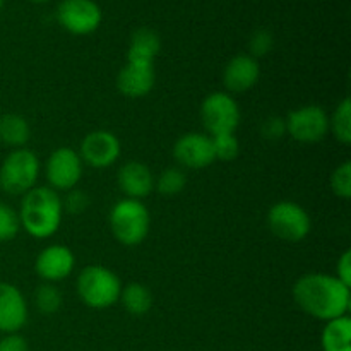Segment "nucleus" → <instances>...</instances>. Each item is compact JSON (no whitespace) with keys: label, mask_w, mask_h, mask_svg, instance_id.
I'll return each instance as SVG.
<instances>
[{"label":"nucleus","mask_w":351,"mask_h":351,"mask_svg":"<svg viewBox=\"0 0 351 351\" xmlns=\"http://www.w3.org/2000/svg\"><path fill=\"white\" fill-rule=\"evenodd\" d=\"M273 34L267 29H257L256 33L250 36L249 40V51L250 57H254L257 60L259 57H264V55L269 53L273 50Z\"/></svg>","instance_id":"obj_28"},{"label":"nucleus","mask_w":351,"mask_h":351,"mask_svg":"<svg viewBox=\"0 0 351 351\" xmlns=\"http://www.w3.org/2000/svg\"><path fill=\"white\" fill-rule=\"evenodd\" d=\"M329 132L341 144L351 143V101L345 98L329 117Z\"/></svg>","instance_id":"obj_22"},{"label":"nucleus","mask_w":351,"mask_h":351,"mask_svg":"<svg viewBox=\"0 0 351 351\" xmlns=\"http://www.w3.org/2000/svg\"><path fill=\"white\" fill-rule=\"evenodd\" d=\"M120 151H122V146L115 134L110 130H93L82 139L79 156L82 163L101 170L117 163Z\"/></svg>","instance_id":"obj_11"},{"label":"nucleus","mask_w":351,"mask_h":351,"mask_svg":"<svg viewBox=\"0 0 351 351\" xmlns=\"http://www.w3.org/2000/svg\"><path fill=\"white\" fill-rule=\"evenodd\" d=\"M259 62L249 53L235 55L223 69V84L228 93H245L259 82Z\"/></svg>","instance_id":"obj_16"},{"label":"nucleus","mask_w":351,"mask_h":351,"mask_svg":"<svg viewBox=\"0 0 351 351\" xmlns=\"http://www.w3.org/2000/svg\"><path fill=\"white\" fill-rule=\"evenodd\" d=\"M88 204H89L88 195L81 191H74V189L69 191L65 201H62L64 209H67V211L72 213V215H79V213H82L86 208H88Z\"/></svg>","instance_id":"obj_29"},{"label":"nucleus","mask_w":351,"mask_h":351,"mask_svg":"<svg viewBox=\"0 0 351 351\" xmlns=\"http://www.w3.org/2000/svg\"><path fill=\"white\" fill-rule=\"evenodd\" d=\"M122 283L112 269L105 266H88L79 273L77 295L88 307L103 311L115 305L120 298Z\"/></svg>","instance_id":"obj_4"},{"label":"nucleus","mask_w":351,"mask_h":351,"mask_svg":"<svg viewBox=\"0 0 351 351\" xmlns=\"http://www.w3.org/2000/svg\"><path fill=\"white\" fill-rule=\"evenodd\" d=\"M261 132H263V136L266 137V139L276 141L287 132V123H285V120L280 119V117H271V119L264 120L263 127H261Z\"/></svg>","instance_id":"obj_30"},{"label":"nucleus","mask_w":351,"mask_h":351,"mask_svg":"<svg viewBox=\"0 0 351 351\" xmlns=\"http://www.w3.org/2000/svg\"><path fill=\"white\" fill-rule=\"evenodd\" d=\"M27 317V302L19 288L10 283H0V332H19L26 326Z\"/></svg>","instance_id":"obj_15"},{"label":"nucleus","mask_w":351,"mask_h":351,"mask_svg":"<svg viewBox=\"0 0 351 351\" xmlns=\"http://www.w3.org/2000/svg\"><path fill=\"white\" fill-rule=\"evenodd\" d=\"M293 300L307 315L328 322L348 315L351 291L336 276L308 273L293 285Z\"/></svg>","instance_id":"obj_1"},{"label":"nucleus","mask_w":351,"mask_h":351,"mask_svg":"<svg viewBox=\"0 0 351 351\" xmlns=\"http://www.w3.org/2000/svg\"><path fill=\"white\" fill-rule=\"evenodd\" d=\"M156 81V71L151 62L127 60L117 75V88L127 98H144Z\"/></svg>","instance_id":"obj_13"},{"label":"nucleus","mask_w":351,"mask_h":351,"mask_svg":"<svg viewBox=\"0 0 351 351\" xmlns=\"http://www.w3.org/2000/svg\"><path fill=\"white\" fill-rule=\"evenodd\" d=\"M82 160L72 147H58L45 163V177L53 191H72L82 177Z\"/></svg>","instance_id":"obj_10"},{"label":"nucleus","mask_w":351,"mask_h":351,"mask_svg":"<svg viewBox=\"0 0 351 351\" xmlns=\"http://www.w3.org/2000/svg\"><path fill=\"white\" fill-rule=\"evenodd\" d=\"M19 223L24 232L38 240L50 239L62 225L60 195L50 187H34L23 195L19 209Z\"/></svg>","instance_id":"obj_2"},{"label":"nucleus","mask_w":351,"mask_h":351,"mask_svg":"<svg viewBox=\"0 0 351 351\" xmlns=\"http://www.w3.org/2000/svg\"><path fill=\"white\" fill-rule=\"evenodd\" d=\"M19 215L12 208L0 202V242L12 240L19 233Z\"/></svg>","instance_id":"obj_26"},{"label":"nucleus","mask_w":351,"mask_h":351,"mask_svg":"<svg viewBox=\"0 0 351 351\" xmlns=\"http://www.w3.org/2000/svg\"><path fill=\"white\" fill-rule=\"evenodd\" d=\"M321 346L322 351H351V319L348 315L326 322Z\"/></svg>","instance_id":"obj_19"},{"label":"nucleus","mask_w":351,"mask_h":351,"mask_svg":"<svg viewBox=\"0 0 351 351\" xmlns=\"http://www.w3.org/2000/svg\"><path fill=\"white\" fill-rule=\"evenodd\" d=\"M33 2H47V0H33Z\"/></svg>","instance_id":"obj_33"},{"label":"nucleus","mask_w":351,"mask_h":351,"mask_svg":"<svg viewBox=\"0 0 351 351\" xmlns=\"http://www.w3.org/2000/svg\"><path fill=\"white\" fill-rule=\"evenodd\" d=\"M161 50L160 34L149 27H139L134 31L130 36L129 50H127V60L137 62H151L154 64V58L158 57Z\"/></svg>","instance_id":"obj_18"},{"label":"nucleus","mask_w":351,"mask_h":351,"mask_svg":"<svg viewBox=\"0 0 351 351\" xmlns=\"http://www.w3.org/2000/svg\"><path fill=\"white\" fill-rule=\"evenodd\" d=\"M285 123L291 139L304 144L319 143L329 132V115L319 105H305L293 110L285 119Z\"/></svg>","instance_id":"obj_8"},{"label":"nucleus","mask_w":351,"mask_h":351,"mask_svg":"<svg viewBox=\"0 0 351 351\" xmlns=\"http://www.w3.org/2000/svg\"><path fill=\"white\" fill-rule=\"evenodd\" d=\"M151 226L149 209L137 199H122L110 211V228L122 245L136 247L146 240Z\"/></svg>","instance_id":"obj_3"},{"label":"nucleus","mask_w":351,"mask_h":351,"mask_svg":"<svg viewBox=\"0 0 351 351\" xmlns=\"http://www.w3.org/2000/svg\"><path fill=\"white\" fill-rule=\"evenodd\" d=\"M173 156L177 163L191 170H202L216 161L213 139L208 134L189 132L177 139L173 146Z\"/></svg>","instance_id":"obj_12"},{"label":"nucleus","mask_w":351,"mask_h":351,"mask_svg":"<svg viewBox=\"0 0 351 351\" xmlns=\"http://www.w3.org/2000/svg\"><path fill=\"white\" fill-rule=\"evenodd\" d=\"M62 293L53 283H45L34 291V304H36L38 311L45 315H51L55 312L60 311L62 307Z\"/></svg>","instance_id":"obj_24"},{"label":"nucleus","mask_w":351,"mask_h":351,"mask_svg":"<svg viewBox=\"0 0 351 351\" xmlns=\"http://www.w3.org/2000/svg\"><path fill=\"white\" fill-rule=\"evenodd\" d=\"M119 300L122 302L123 308L136 317L147 314L153 307V295L143 283H129L122 287Z\"/></svg>","instance_id":"obj_21"},{"label":"nucleus","mask_w":351,"mask_h":351,"mask_svg":"<svg viewBox=\"0 0 351 351\" xmlns=\"http://www.w3.org/2000/svg\"><path fill=\"white\" fill-rule=\"evenodd\" d=\"M331 189L341 199L351 197V163L343 161L331 175Z\"/></svg>","instance_id":"obj_27"},{"label":"nucleus","mask_w":351,"mask_h":351,"mask_svg":"<svg viewBox=\"0 0 351 351\" xmlns=\"http://www.w3.org/2000/svg\"><path fill=\"white\" fill-rule=\"evenodd\" d=\"M201 120L208 136L235 134L240 125L239 103L226 91L211 93L201 105Z\"/></svg>","instance_id":"obj_7"},{"label":"nucleus","mask_w":351,"mask_h":351,"mask_svg":"<svg viewBox=\"0 0 351 351\" xmlns=\"http://www.w3.org/2000/svg\"><path fill=\"white\" fill-rule=\"evenodd\" d=\"M336 278L351 288V250H345L336 264Z\"/></svg>","instance_id":"obj_31"},{"label":"nucleus","mask_w":351,"mask_h":351,"mask_svg":"<svg viewBox=\"0 0 351 351\" xmlns=\"http://www.w3.org/2000/svg\"><path fill=\"white\" fill-rule=\"evenodd\" d=\"M0 351H29V346L19 332H14L0 338Z\"/></svg>","instance_id":"obj_32"},{"label":"nucleus","mask_w":351,"mask_h":351,"mask_svg":"<svg viewBox=\"0 0 351 351\" xmlns=\"http://www.w3.org/2000/svg\"><path fill=\"white\" fill-rule=\"evenodd\" d=\"M40 160L29 149H14L0 165V189L10 195H24L36 187Z\"/></svg>","instance_id":"obj_5"},{"label":"nucleus","mask_w":351,"mask_h":351,"mask_svg":"<svg viewBox=\"0 0 351 351\" xmlns=\"http://www.w3.org/2000/svg\"><path fill=\"white\" fill-rule=\"evenodd\" d=\"M2 5H3V0H0V9H2Z\"/></svg>","instance_id":"obj_34"},{"label":"nucleus","mask_w":351,"mask_h":351,"mask_svg":"<svg viewBox=\"0 0 351 351\" xmlns=\"http://www.w3.org/2000/svg\"><path fill=\"white\" fill-rule=\"evenodd\" d=\"M187 185V175L180 168H167L158 178H154V189L163 195H177Z\"/></svg>","instance_id":"obj_23"},{"label":"nucleus","mask_w":351,"mask_h":351,"mask_svg":"<svg viewBox=\"0 0 351 351\" xmlns=\"http://www.w3.org/2000/svg\"><path fill=\"white\" fill-rule=\"evenodd\" d=\"M31 137V129L27 120L17 113H5L0 117V143L7 147L21 149L27 144Z\"/></svg>","instance_id":"obj_20"},{"label":"nucleus","mask_w":351,"mask_h":351,"mask_svg":"<svg viewBox=\"0 0 351 351\" xmlns=\"http://www.w3.org/2000/svg\"><path fill=\"white\" fill-rule=\"evenodd\" d=\"M213 139V149L215 158L219 161H233L240 154V141L235 134H221Z\"/></svg>","instance_id":"obj_25"},{"label":"nucleus","mask_w":351,"mask_h":351,"mask_svg":"<svg viewBox=\"0 0 351 351\" xmlns=\"http://www.w3.org/2000/svg\"><path fill=\"white\" fill-rule=\"evenodd\" d=\"M103 12L95 0H62L57 7V21L65 31L75 36L95 33Z\"/></svg>","instance_id":"obj_9"},{"label":"nucleus","mask_w":351,"mask_h":351,"mask_svg":"<svg viewBox=\"0 0 351 351\" xmlns=\"http://www.w3.org/2000/svg\"><path fill=\"white\" fill-rule=\"evenodd\" d=\"M267 226L278 239L297 243L307 239L312 221L300 204L293 201H280L267 213Z\"/></svg>","instance_id":"obj_6"},{"label":"nucleus","mask_w":351,"mask_h":351,"mask_svg":"<svg viewBox=\"0 0 351 351\" xmlns=\"http://www.w3.org/2000/svg\"><path fill=\"white\" fill-rule=\"evenodd\" d=\"M120 191L123 192L127 199H141L147 197L154 191V175L149 168L141 161H129L119 170Z\"/></svg>","instance_id":"obj_17"},{"label":"nucleus","mask_w":351,"mask_h":351,"mask_svg":"<svg viewBox=\"0 0 351 351\" xmlns=\"http://www.w3.org/2000/svg\"><path fill=\"white\" fill-rule=\"evenodd\" d=\"M75 266V257L69 247L55 243L48 245L38 254L36 263H34V271L41 280L47 283H57V281L65 280L71 276Z\"/></svg>","instance_id":"obj_14"}]
</instances>
